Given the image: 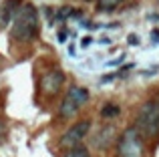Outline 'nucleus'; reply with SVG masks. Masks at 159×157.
<instances>
[{
    "mask_svg": "<svg viewBox=\"0 0 159 157\" xmlns=\"http://www.w3.org/2000/svg\"><path fill=\"white\" fill-rule=\"evenodd\" d=\"M12 38L16 43H32L39 36V28H40V20H39V12H36L34 4L26 2L20 4V8L16 10L14 18H12Z\"/></svg>",
    "mask_w": 159,
    "mask_h": 157,
    "instance_id": "nucleus-1",
    "label": "nucleus"
},
{
    "mask_svg": "<svg viewBox=\"0 0 159 157\" xmlns=\"http://www.w3.org/2000/svg\"><path fill=\"white\" fill-rule=\"evenodd\" d=\"M135 127L141 133V137H147V139L159 137V101L157 99L147 101L139 109Z\"/></svg>",
    "mask_w": 159,
    "mask_h": 157,
    "instance_id": "nucleus-2",
    "label": "nucleus"
},
{
    "mask_svg": "<svg viewBox=\"0 0 159 157\" xmlns=\"http://www.w3.org/2000/svg\"><path fill=\"white\" fill-rule=\"evenodd\" d=\"M87 103H89V91L85 87H77V85L70 87L61 103V117H65V119L75 117Z\"/></svg>",
    "mask_w": 159,
    "mask_h": 157,
    "instance_id": "nucleus-3",
    "label": "nucleus"
},
{
    "mask_svg": "<svg viewBox=\"0 0 159 157\" xmlns=\"http://www.w3.org/2000/svg\"><path fill=\"white\" fill-rule=\"evenodd\" d=\"M117 153L119 157H141L143 155V137L137 131V127H129L117 141Z\"/></svg>",
    "mask_w": 159,
    "mask_h": 157,
    "instance_id": "nucleus-4",
    "label": "nucleus"
},
{
    "mask_svg": "<svg viewBox=\"0 0 159 157\" xmlns=\"http://www.w3.org/2000/svg\"><path fill=\"white\" fill-rule=\"evenodd\" d=\"M91 131V121L89 119H83V121H77L75 125H70L69 129L65 131V135L61 137V147L65 149H70V147L81 145V141L89 135Z\"/></svg>",
    "mask_w": 159,
    "mask_h": 157,
    "instance_id": "nucleus-5",
    "label": "nucleus"
},
{
    "mask_svg": "<svg viewBox=\"0 0 159 157\" xmlns=\"http://www.w3.org/2000/svg\"><path fill=\"white\" fill-rule=\"evenodd\" d=\"M65 78L66 77L61 69H51L48 73H44L40 77V91H43V95H47V97L57 95L62 89V85H65Z\"/></svg>",
    "mask_w": 159,
    "mask_h": 157,
    "instance_id": "nucleus-6",
    "label": "nucleus"
},
{
    "mask_svg": "<svg viewBox=\"0 0 159 157\" xmlns=\"http://www.w3.org/2000/svg\"><path fill=\"white\" fill-rule=\"evenodd\" d=\"M20 2L22 0H6V2H2V6H0V28H6L12 22L16 10L20 8Z\"/></svg>",
    "mask_w": 159,
    "mask_h": 157,
    "instance_id": "nucleus-7",
    "label": "nucleus"
},
{
    "mask_svg": "<svg viewBox=\"0 0 159 157\" xmlns=\"http://www.w3.org/2000/svg\"><path fill=\"white\" fill-rule=\"evenodd\" d=\"M121 115V107L115 105V103H107V105H103L101 109V117L105 119V121H109V119H115Z\"/></svg>",
    "mask_w": 159,
    "mask_h": 157,
    "instance_id": "nucleus-8",
    "label": "nucleus"
},
{
    "mask_svg": "<svg viewBox=\"0 0 159 157\" xmlns=\"http://www.w3.org/2000/svg\"><path fill=\"white\" fill-rule=\"evenodd\" d=\"M123 2H125V0H97V10L111 12V10H117Z\"/></svg>",
    "mask_w": 159,
    "mask_h": 157,
    "instance_id": "nucleus-9",
    "label": "nucleus"
},
{
    "mask_svg": "<svg viewBox=\"0 0 159 157\" xmlns=\"http://www.w3.org/2000/svg\"><path fill=\"white\" fill-rule=\"evenodd\" d=\"M62 157H91V153H89V149H87V147L77 145V147H70V149H66Z\"/></svg>",
    "mask_w": 159,
    "mask_h": 157,
    "instance_id": "nucleus-10",
    "label": "nucleus"
},
{
    "mask_svg": "<svg viewBox=\"0 0 159 157\" xmlns=\"http://www.w3.org/2000/svg\"><path fill=\"white\" fill-rule=\"evenodd\" d=\"M66 38H69V30H61L58 32V43H66Z\"/></svg>",
    "mask_w": 159,
    "mask_h": 157,
    "instance_id": "nucleus-11",
    "label": "nucleus"
},
{
    "mask_svg": "<svg viewBox=\"0 0 159 157\" xmlns=\"http://www.w3.org/2000/svg\"><path fill=\"white\" fill-rule=\"evenodd\" d=\"M121 61H123V55H121V56H117V59H115V61H111V63H109V65H107V67H113V65H119V63H121Z\"/></svg>",
    "mask_w": 159,
    "mask_h": 157,
    "instance_id": "nucleus-12",
    "label": "nucleus"
},
{
    "mask_svg": "<svg viewBox=\"0 0 159 157\" xmlns=\"http://www.w3.org/2000/svg\"><path fill=\"white\" fill-rule=\"evenodd\" d=\"M115 77H117V75H105V77L101 78V81H103V83H109V81H113Z\"/></svg>",
    "mask_w": 159,
    "mask_h": 157,
    "instance_id": "nucleus-13",
    "label": "nucleus"
},
{
    "mask_svg": "<svg viewBox=\"0 0 159 157\" xmlns=\"http://www.w3.org/2000/svg\"><path fill=\"white\" fill-rule=\"evenodd\" d=\"M93 43V38H91V36H87V38H83V47H87V44H91Z\"/></svg>",
    "mask_w": 159,
    "mask_h": 157,
    "instance_id": "nucleus-14",
    "label": "nucleus"
},
{
    "mask_svg": "<svg viewBox=\"0 0 159 157\" xmlns=\"http://www.w3.org/2000/svg\"><path fill=\"white\" fill-rule=\"evenodd\" d=\"M129 43H131V44H137V43H139V38H137V36H129Z\"/></svg>",
    "mask_w": 159,
    "mask_h": 157,
    "instance_id": "nucleus-15",
    "label": "nucleus"
},
{
    "mask_svg": "<svg viewBox=\"0 0 159 157\" xmlns=\"http://www.w3.org/2000/svg\"><path fill=\"white\" fill-rule=\"evenodd\" d=\"M151 34H153V40H159V30H153Z\"/></svg>",
    "mask_w": 159,
    "mask_h": 157,
    "instance_id": "nucleus-16",
    "label": "nucleus"
},
{
    "mask_svg": "<svg viewBox=\"0 0 159 157\" xmlns=\"http://www.w3.org/2000/svg\"><path fill=\"white\" fill-rule=\"evenodd\" d=\"M2 137H4V125L0 123V141H2Z\"/></svg>",
    "mask_w": 159,
    "mask_h": 157,
    "instance_id": "nucleus-17",
    "label": "nucleus"
}]
</instances>
